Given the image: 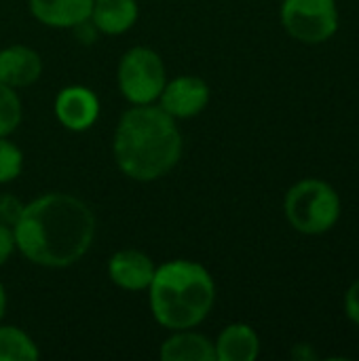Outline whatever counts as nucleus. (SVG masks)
<instances>
[{"label":"nucleus","instance_id":"nucleus-12","mask_svg":"<svg viewBox=\"0 0 359 361\" xmlns=\"http://www.w3.org/2000/svg\"><path fill=\"white\" fill-rule=\"evenodd\" d=\"M138 17H140L138 0H93L89 19L95 23L99 34L118 36L131 30Z\"/></svg>","mask_w":359,"mask_h":361},{"label":"nucleus","instance_id":"nucleus-10","mask_svg":"<svg viewBox=\"0 0 359 361\" xmlns=\"http://www.w3.org/2000/svg\"><path fill=\"white\" fill-rule=\"evenodd\" d=\"M42 74L40 55L25 44H11L0 51V82L13 89L34 85Z\"/></svg>","mask_w":359,"mask_h":361},{"label":"nucleus","instance_id":"nucleus-23","mask_svg":"<svg viewBox=\"0 0 359 361\" xmlns=\"http://www.w3.org/2000/svg\"><path fill=\"white\" fill-rule=\"evenodd\" d=\"M6 313V292H4V286L0 283V322Z\"/></svg>","mask_w":359,"mask_h":361},{"label":"nucleus","instance_id":"nucleus-6","mask_svg":"<svg viewBox=\"0 0 359 361\" xmlns=\"http://www.w3.org/2000/svg\"><path fill=\"white\" fill-rule=\"evenodd\" d=\"M281 23L294 40L322 44L339 30L336 0H284Z\"/></svg>","mask_w":359,"mask_h":361},{"label":"nucleus","instance_id":"nucleus-9","mask_svg":"<svg viewBox=\"0 0 359 361\" xmlns=\"http://www.w3.org/2000/svg\"><path fill=\"white\" fill-rule=\"evenodd\" d=\"M154 262L148 254L140 250H121L108 260L110 281L127 292H144L148 290L154 277Z\"/></svg>","mask_w":359,"mask_h":361},{"label":"nucleus","instance_id":"nucleus-19","mask_svg":"<svg viewBox=\"0 0 359 361\" xmlns=\"http://www.w3.org/2000/svg\"><path fill=\"white\" fill-rule=\"evenodd\" d=\"M17 250L15 245V233L11 226L6 224H0V267L13 256V252Z\"/></svg>","mask_w":359,"mask_h":361},{"label":"nucleus","instance_id":"nucleus-13","mask_svg":"<svg viewBox=\"0 0 359 361\" xmlns=\"http://www.w3.org/2000/svg\"><path fill=\"white\" fill-rule=\"evenodd\" d=\"M214 347L216 361H254L260 353V338L252 326L231 324L220 332Z\"/></svg>","mask_w":359,"mask_h":361},{"label":"nucleus","instance_id":"nucleus-8","mask_svg":"<svg viewBox=\"0 0 359 361\" xmlns=\"http://www.w3.org/2000/svg\"><path fill=\"white\" fill-rule=\"evenodd\" d=\"M55 116L70 131H87L99 116L97 95L83 85L63 87L55 97Z\"/></svg>","mask_w":359,"mask_h":361},{"label":"nucleus","instance_id":"nucleus-15","mask_svg":"<svg viewBox=\"0 0 359 361\" xmlns=\"http://www.w3.org/2000/svg\"><path fill=\"white\" fill-rule=\"evenodd\" d=\"M40 357L36 343L15 326H0V361H34Z\"/></svg>","mask_w":359,"mask_h":361},{"label":"nucleus","instance_id":"nucleus-1","mask_svg":"<svg viewBox=\"0 0 359 361\" xmlns=\"http://www.w3.org/2000/svg\"><path fill=\"white\" fill-rule=\"evenodd\" d=\"M95 228V214L83 199L47 192L23 205L13 233L25 260L44 269H66L89 252Z\"/></svg>","mask_w":359,"mask_h":361},{"label":"nucleus","instance_id":"nucleus-4","mask_svg":"<svg viewBox=\"0 0 359 361\" xmlns=\"http://www.w3.org/2000/svg\"><path fill=\"white\" fill-rule=\"evenodd\" d=\"M284 212L294 231L303 235H324L339 222L341 199L328 182L309 178L288 190Z\"/></svg>","mask_w":359,"mask_h":361},{"label":"nucleus","instance_id":"nucleus-22","mask_svg":"<svg viewBox=\"0 0 359 361\" xmlns=\"http://www.w3.org/2000/svg\"><path fill=\"white\" fill-rule=\"evenodd\" d=\"M292 357L298 361H313L317 360V353L311 349V345L303 343V345H296V347L292 349Z\"/></svg>","mask_w":359,"mask_h":361},{"label":"nucleus","instance_id":"nucleus-17","mask_svg":"<svg viewBox=\"0 0 359 361\" xmlns=\"http://www.w3.org/2000/svg\"><path fill=\"white\" fill-rule=\"evenodd\" d=\"M23 169V152L11 140L0 137V184H8L19 178Z\"/></svg>","mask_w":359,"mask_h":361},{"label":"nucleus","instance_id":"nucleus-2","mask_svg":"<svg viewBox=\"0 0 359 361\" xmlns=\"http://www.w3.org/2000/svg\"><path fill=\"white\" fill-rule=\"evenodd\" d=\"M184 140L161 106H133L116 123L112 154L118 169L135 182H154L165 178L182 159Z\"/></svg>","mask_w":359,"mask_h":361},{"label":"nucleus","instance_id":"nucleus-5","mask_svg":"<svg viewBox=\"0 0 359 361\" xmlns=\"http://www.w3.org/2000/svg\"><path fill=\"white\" fill-rule=\"evenodd\" d=\"M116 80L123 97L129 104H154L167 82L165 63L157 51L148 47H133L121 57Z\"/></svg>","mask_w":359,"mask_h":361},{"label":"nucleus","instance_id":"nucleus-18","mask_svg":"<svg viewBox=\"0 0 359 361\" xmlns=\"http://www.w3.org/2000/svg\"><path fill=\"white\" fill-rule=\"evenodd\" d=\"M23 205L15 195H0V224H6V226H15V222L19 220L21 212H23Z\"/></svg>","mask_w":359,"mask_h":361},{"label":"nucleus","instance_id":"nucleus-21","mask_svg":"<svg viewBox=\"0 0 359 361\" xmlns=\"http://www.w3.org/2000/svg\"><path fill=\"white\" fill-rule=\"evenodd\" d=\"M345 313L355 326H359V279L345 294Z\"/></svg>","mask_w":359,"mask_h":361},{"label":"nucleus","instance_id":"nucleus-16","mask_svg":"<svg viewBox=\"0 0 359 361\" xmlns=\"http://www.w3.org/2000/svg\"><path fill=\"white\" fill-rule=\"evenodd\" d=\"M23 118V108L17 91L0 82V137H8Z\"/></svg>","mask_w":359,"mask_h":361},{"label":"nucleus","instance_id":"nucleus-11","mask_svg":"<svg viewBox=\"0 0 359 361\" xmlns=\"http://www.w3.org/2000/svg\"><path fill=\"white\" fill-rule=\"evenodd\" d=\"M30 13L47 27L72 30L91 17L93 0H28Z\"/></svg>","mask_w":359,"mask_h":361},{"label":"nucleus","instance_id":"nucleus-20","mask_svg":"<svg viewBox=\"0 0 359 361\" xmlns=\"http://www.w3.org/2000/svg\"><path fill=\"white\" fill-rule=\"evenodd\" d=\"M72 30H74V36H76V40L80 44H93L97 40V36H99V30L95 27V23L91 19H85V21L76 23Z\"/></svg>","mask_w":359,"mask_h":361},{"label":"nucleus","instance_id":"nucleus-14","mask_svg":"<svg viewBox=\"0 0 359 361\" xmlns=\"http://www.w3.org/2000/svg\"><path fill=\"white\" fill-rule=\"evenodd\" d=\"M159 355L163 361H216V347L203 334L174 330L171 336L163 341Z\"/></svg>","mask_w":359,"mask_h":361},{"label":"nucleus","instance_id":"nucleus-7","mask_svg":"<svg viewBox=\"0 0 359 361\" xmlns=\"http://www.w3.org/2000/svg\"><path fill=\"white\" fill-rule=\"evenodd\" d=\"M209 104V85L199 76H176L165 82L159 106L174 118H193Z\"/></svg>","mask_w":359,"mask_h":361},{"label":"nucleus","instance_id":"nucleus-3","mask_svg":"<svg viewBox=\"0 0 359 361\" xmlns=\"http://www.w3.org/2000/svg\"><path fill=\"white\" fill-rule=\"evenodd\" d=\"M146 292L152 317L169 332L197 328L216 302V283L209 271L182 258L157 267Z\"/></svg>","mask_w":359,"mask_h":361}]
</instances>
